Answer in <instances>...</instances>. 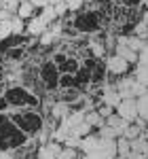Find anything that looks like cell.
Segmentation results:
<instances>
[{
    "instance_id": "6da1fadb",
    "label": "cell",
    "mask_w": 148,
    "mask_h": 159,
    "mask_svg": "<svg viewBox=\"0 0 148 159\" xmlns=\"http://www.w3.org/2000/svg\"><path fill=\"white\" fill-rule=\"evenodd\" d=\"M81 151L89 159H116V138H106L102 134H89L81 142Z\"/></svg>"
},
{
    "instance_id": "7a4b0ae2",
    "label": "cell",
    "mask_w": 148,
    "mask_h": 159,
    "mask_svg": "<svg viewBox=\"0 0 148 159\" xmlns=\"http://www.w3.org/2000/svg\"><path fill=\"white\" fill-rule=\"evenodd\" d=\"M4 98L9 102V106H15V108H36L38 106V98L30 91V89H25V87H9L7 89V93H4Z\"/></svg>"
},
{
    "instance_id": "3957f363",
    "label": "cell",
    "mask_w": 148,
    "mask_h": 159,
    "mask_svg": "<svg viewBox=\"0 0 148 159\" xmlns=\"http://www.w3.org/2000/svg\"><path fill=\"white\" fill-rule=\"evenodd\" d=\"M24 140H25V134L13 121L7 119L0 125V148L2 151H13V148L21 147Z\"/></svg>"
},
{
    "instance_id": "277c9868",
    "label": "cell",
    "mask_w": 148,
    "mask_h": 159,
    "mask_svg": "<svg viewBox=\"0 0 148 159\" xmlns=\"http://www.w3.org/2000/svg\"><path fill=\"white\" fill-rule=\"evenodd\" d=\"M13 123H15L25 136H34V134H38L40 127H42V117L36 115V112H32V110H25V112L13 115Z\"/></svg>"
},
{
    "instance_id": "5b68a950",
    "label": "cell",
    "mask_w": 148,
    "mask_h": 159,
    "mask_svg": "<svg viewBox=\"0 0 148 159\" xmlns=\"http://www.w3.org/2000/svg\"><path fill=\"white\" fill-rule=\"evenodd\" d=\"M116 91L121 93V98H140V96H144L148 93V89L142 83H137L136 76H131V79H121L119 81V85H116Z\"/></svg>"
},
{
    "instance_id": "8992f818",
    "label": "cell",
    "mask_w": 148,
    "mask_h": 159,
    "mask_svg": "<svg viewBox=\"0 0 148 159\" xmlns=\"http://www.w3.org/2000/svg\"><path fill=\"white\" fill-rule=\"evenodd\" d=\"M116 115L123 117L127 123H136L140 119V110H137V100L136 98H123L121 104L116 106Z\"/></svg>"
},
{
    "instance_id": "52a82bcc",
    "label": "cell",
    "mask_w": 148,
    "mask_h": 159,
    "mask_svg": "<svg viewBox=\"0 0 148 159\" xmlns=\"http://www.w3.org/2000/svg\"><path fill=\"white\" fill-rule=\"evenodd\" d=\"M74 25H76V30H81V32H98L99 30V17L93 11L81 13V15L74 19Z\"/></svg>"
},
{
    "instance_id": "ba28073f",
    "label": "cell",
    "mask_w": 148,
    "mask_h": 159,
    "mask_svg": "<svg viewBox=\"0 0 148 159\" xmlns=\"http://www.w3.org/2000/svg\"><path fill=\"white\" fill-rule=\"evenodd\" d=\"M129 66H131V64H129L127 60H123V57H119L116 53H114L112 57H108V61H106L108 72H110V74H119V76L127 72V70H129Z\"/></svg>"
},
{
    "instance_id": "9c48e42d",
    "label": "cell",
    "mask_w": 148,
    "mask_h": 159,
    "mask_svg": "<svg viewBox=\"0 0 148 159\" xmlns=\"http://www.w3.org/2000/svg\"><path fill=\"white\" fill-rule=\"evenodd\" d=\"M62 151H63V148L59 147V142L51 140V142H47V144H42V147L38 148L36 157H38V159H57Z\"/></svg>"
},
{
    "instance_id": "30bf717a",
    "label": "cell",
    "mask_w": 148,
    "mask_h": 159,
    "mask_svg": "<svg viewBox=\"0 0 148 159\" xmlns=\"http://www.w3.org/2000/svg\"><path fill=\"white\" fill-rule=\"evenodd\" d=\"M40 76H42V83L47 87H55L59 85V74H57V66L55 64H45L42 66V72H40Z\"/></svg>"
},
{
    "instance_id": "8fae6325",
    "label": "cell",
    "mask_w": 148,
    "mask_h": 159,
    "mask_svg": "<svg viewBox=\"0 0 148 159\" xmlns=\"http://www.w3.org/2000/svg\"><path fill=\"white\" fill-rule=\"evenodd\" d=\"M106 125L114 132L116 138H121V136H125V129H127V125H129V123L125 121L123 117H119V115H110V117L106 119Z\"/></svg>"
},
{
    "instance_id": "7c38bea8",
    "label": "cell",
    "mask_w": 148,
    "mask_h": 159,
    "mask_svg": "<svg viewBox=\"0 0 148 159\" xmlns=\"http://www.w3.org/2000/svg\"><path fill=\"white\" fill-rule=\"evenodd\" d=\"M121 93L116 91V87H106L104 89V93H102V102L106 104V106H110V108H116L119 104H121Z\"/></svg>"
},
{
    "instance_id": "4fadbf2b",
    "label": "cell",
    "mask_w": 148,
    "mask_h": 159,
    "mask_svg": "<svg viewBox=\"0 0 148 159\" xmlns=\"http://www.w3.org/2000/svg\"><path fill=\"white\" fill-rule=\"evenodd\" d=\"M116 55L123 57V60H127L129 64H136V61H137V53L133 49H129V47H127L125 43H121V40L116 43Z\"/></svg>"
},
{
    "instance_id": "5bb4252c",
    "label": "cell",
    "mask_w": 148,
    "mask_h": 159,
    "mask_svg": "<svg viewBox=\"0 0 148 159\" xmlns=\"http://www.w3.org/2000/svg\"><path fill=\"white\" fill-rule=\"evenodd\" d=\"M47 25H49V24H47L42 17H34V19L28 24V32H30L32 36H38V34L42 36V34H45V30H47Z\"/></svg>"
},
{
    "instance_id": "9a60e30c",
    "label": "cell",
    "mask_w": 148,
    "mask_h": 159,
    "mask_svg": "<svg viewBox=\"0 0 148 159\" xmlns=\"http://www.w3.org/2000/svg\"><path fill=\"white\" fill-rule=\"evenodd\" d=\"M131 153H142V155H148V138L144 134L131 140Z\"/></svg>"
},
{
    "instance_id": "2e32d148",
    "label": "cell",
    "mask_w": 148,
    "mask_h": 159,
    "mask_svg": "<svg viewBox=\"0 0 148 159\" xmlns=\"http://www.w3.org/2000/svg\"><path fill=\"white\" fill-rule=\"evenodd\" d=\"M119 40H121V43H125V45H127L129 49H133V51H136V53H140V51H142V49H144V47H146V40H142V38H140V36L119 38Z\"/></svg>"
},
{
    "instance_id": "e0dca14e",
    "label": "cell",
    "mask_w": 148,
    "mask_h": 159,
    "mask_svg": "<svg viewBox=\"0 0 148 159\" xmlns=\"http://www.w3.org/2000/svg\"><path fill=\"white\" fill-rule=\"evenodd\" d=\"M116 151H119V157H127L131 153V140H127L125 136L116 138Z\"/></svg>"
},
{
    "instance_id": "ac0fdd59",
    "label": "cell",
    "mask_w": 148,
    "mask_h": 159,
    "mask_svg": "<svg viewBox=\"0 0 148 159\" xmlns=\"http://www.w3.org/2000/svg\"><path fill=\"white\" fill-rule=\"evenodd\" d=\"M89 134H91V125L87 121H83V123H78V125L72 127V136H76V138H87Z\"/></svg>"
},
{
    "instance_id": "d6986e66",
    "label": "cell",
    "mask_w": 148,
    "mask_h": 159,
    "mask_svg": "<svg viewBox=\"0 0 148 159\" xmlns=\"http://www.w3.org/2000/svg\"><path fill=\"white\" fill-rule=\"evenodd\" d=\"M34 9H36V7H34L30 0H28V2H21V4H19V11H17V15H19L21 19H30V17L34 15Z\"/></svg>"
},
{
    "instance_id": "ffe728a7",
    "label": "cell",
    "mask_w": 148,
    "mask_h": 159,
    "mask_svg": "<svg viewBox=\"0 0 148 159\" xmlns=\"http://www.w3.org/2000/svg\"><path fill=\"white\" fill-rule=\"evenodd\" d=\"M144 134L142 132V123H137V125H127V129H125V138L127 140H136V138H140V136Z\"/></svg>"
},
{
    "instance_id": "44dd1931",
    "label": "cell",
    "mask_w": 148,
    "mask_h": 159,
    "mask_svg": "<svg viewBox=\"0 0 148 159\" xmlns=\"http://www.w3.org/2000/svg\"><path fill=\"white\" fill-rule=\"evenodd\" d=\"M137 110H140V117L148 123V93L137 98Z\"/></svg>"
},
{
    "instance_id": "7402d4cb",
    "label": "cell",
    "mask_w": 148,
    "mask_h": 159,
    "mask_svg": "<svg viewBox=\"0 0 148 159\" xmlns=\"http://www.w3.org/2000/svg\"><path fill=\"white\" fill-rule=\"evenodd\" d=\"M68 104L66 102H57V104H53V117L55 119H66V115H68Z\"/></svg>"
},
{
    "instance_id": "603a6c76",
    "label": "cell",
    "mask_w": 148,
    "mask_h": 159,
    "mask_svg": "<svg viewBox=\"0 0 148 159\" xmlns=\"http://www.w3.org/2000/svg\"><path fill=\"white\" fill-rule=\"evenodd\" d=\"M133 76H136L137 83H142V85L148 89V68H146V66H137V68H136V74H133Z\"/></svg>"
},
{
    "instance_id": "cb8c5ba5",
    "label": "cell",
    "mask_w": 148,
    "mask_h": 159,
    "mask_svg": "<svg viewBox=\"0 0 148 159\" xmlns=\"http://www.w3.org/2000/svg\"><path fill=\"white\" fill-rule=\"evenodd\" d=\"M40 17H42L47 24H51V21L57 17V13H55V7H51V4H49V7H45V9H42V13H40Z\"/></svg>"
},
{
    "instance_id": "d4e9b609",
    "label": "cell",
    "mask_w": 148,
    "mask_h": 159,
    "mask_svg": "<svg viewBox=\"0 0 148 159\" xmlns=\"http://www.w3.org/2000/svg\"><path fill=\"white\" fill-rule=\"evenodd\" d=\"M11 28H13V34H19V32H24V19L19 17V15H13L11 19Z\"/></svg>"
},
{
    "instance_id": "484cf974",
    "label": "cell",
    "mask_w": 148,
    "mask_h": 159,
    "mask_svg": "<svg viewBox=\"0 0 148 159\" xmlns=\"http://www.w3.org/2000/svg\"><path fill=\"white\" fill-rule=\"evenodd\" d=\"M13 34V28H11V19L9 21H0V40L9 38Z\"/></svg>"
},
{
    "instance_id": "4316f807",
    "label": "cell",
    "mask_w": 148,
    "mask_h": 159,
    "mask_svg": "<svg viewBox=\"0 0 148 159\" xmlns=\"http://www.w3.org/2000/svg\"><path fill=\"white\" fill-rule=\"evenodd\" d=\"M19 4H21L19 0H4V7H2V9H7L11 15H13V13L17 15V11H19Z\"/></svg>"
},
{
    "instance_id": "83f0119b",
    "label": "cell",
    "mask_w": 148,
    "mask_h": 159,
    "mask_svg": "<svg viewBox=\"0 0 148 159\" xmlns=\"http://www.w3.org/2000/svg\"><path fill=\"white\" fill-rule=\"evenodd\" d=\"M66 147L68 148H81V142H83V138H76V136H68L66 140Z\"/></svg>"
},
{
    "instance_id": "f1b7e54d",
    "label": "cell",
    "mask_w": 148,
    "mask_h": 159,
    "mask_svg": "<svg viewBox=\"0 0 148 159\" xmlns=\"http://www.w3.org/2000/svg\"><path fill=\"white\" fill-rule=\"evenodd\" d=\"M137 66H146L148 68V45L137 53Z\"/></svg>"
},
{
    "instance_id": "f546056e",
    "label": "cell",
    "mask_w": 148,
    "mask_h": 159,
    "mask_svg": "<svg viewBox=\"0 0 148 159\" xmlns=\"http://www.w3.org/2000/svg\"><path fill=\"white\" fill-rule=\"evenodd\" d=\"M66 4H68V11H81L85 0H66Z\"/></svg>"
},
{
    "instance_id": "4dcf8cb0",
    "label": "cell",
    "mask_w": 148,
    "mask_h": 159,
    "mask_svg": "<svg viewBox=\"0 0 148 159\" xmlns=\"http://www.w3.org/2000/svg\"><path fill=\"white\" fill-rule=\"evenodd\" d=\"M57 159H78L76 157V148H63Z\"/></svg>"
},
{
    "instance_id": "1f68e13d",
    "label": "cell",
    "mask_w": 148,
    "mask_h": 159,
    "mask_svg": "<svg viewBox=\"0 0 148 159\" xmlns=\"http://www.w3.org/2000/svg\"><path fill=\"white\" fill-rule=\"evenodd\" d=\"M91 51H93V55H95V57H102V55H104V47H102L99 43H95V40L91 43Z\"/></svg>"
},
{
    "instance_id": "d6a6232c",
    "label": "cell",
    "mask_w": 148,
    "mask_h": 159,
    "mask_svg": "<svg viewBox=\"0 0 148 159\" xmlns=\"http://www.w3.org/2000/svg\"><path fill=\"white\" fill-rule=\"evenodd\" d=\"M53 7H55V13H57V17H62V15H66V13H68V4H66V2L53 4Z\"/></svg>"
},
{
    "instance_id": "836d02e7",
    "label": "cell",
    "mask_w": 148,
    "mask_h": 159,
    "mask_svg": "<svg viewBox=\"0 0 148 159\" xmlns=\"http://www.w3.org/2000/svg\"><path fill=\"white\" fill-rule=\"evenodd\" d=\"M53 38H55V34H53V32H45L40 43H42V45H51V43H53Z\"/></svg>"
},
{
    "instance_id": "e575fe53",
    "label": "cell",
    "mask_w": 148,
    "mask_h": 159,
    "mask_svg": "<svg viewBox=\"0 0 148 159\" xmlns=\"http://www.w3.org/2000/svg\"><path fill=\"white\" fill-rule=\"evenodd\" d=\"M30 2H32L36 9H45V7H49V4H51V0H30Z\"/></svg>"
},
{
    "instance_id": "d590c367",
    "label": "cell",
    "mask_w": 148,
    "mask_h": 159,
    "mask_svg": "<svg viewBox=\"0 0 148 159\" xmlns=\"http://www.w3.org/2000/svg\"><path fill=\"white\" fill-rule=\"evenodd\" d=\"M9 19H13V15L7 9H0V21H9Z\"/></svg>"
},
{
    "instance_id": "8d00e7d4",
    "label": "cell",
    "mask_w": 148,
    "mask_h": 159,
    "mask_svg": "<svg viewBox=\"0 0 148 159\" xmlns=\"http://www.w3.org/2000/svg\"><path fill=\"white\" fill-rule=\"evenodd\" d=\"M99 115H102L104 119H108V117L112 115V108H110V106H106V104H104V106H102V110H99Z\"/></svg>"
},
{
    "instance_id": "74e56055",
    "label": "cell",
    "mask_w": 148,
    "mask_h": 159,
    "mask_svg": "<svg viewBox=\"0 0 148 159\" xmlns=\"http://www.w3.org/2000/svg\"><path fill=\"white\" fill-rule=\"evenodd\" d=\"M0 159H15V155L11 151H0Z\"/></svg>"
},
{
    "instance_id": "f35d334b",
    "label": "cell",
    "mask_w": 148,
    "mask_h": 159,
    "mask_svg": "<svg viewBox=\"0 0 148 159\" xmlns=\"http://www.w3.org/2000/svg\"><path fill=\"white\" fill-rule=\"evenodd\" d=\"M142 21H144V24L148 25V13H144V19H142Z\"/></svg>"
},
{
    "instance_id": "ab89813d",
    "label": "cell",
    "mask_w": 148,
    "mask_h": 159,
    "mask_svg": "<svg viewBox=\"0 0 148 159\" xmlns=\"http://www.w3.org/2000/svg\"><path fill=\"white\" fill-rule=\"evenodd\" d=\"M59 2H66V0H51V4H59Z\"/></svg>"
},
{
    "instance_id": "60d3db41",
    "label": "cell",
    "mask_w": 148,
    "mask_h": 159,
    "mask_svg": "<svg viewBox=\"0 0 148 159\" xmlns=\"http://www.w3.org/2000/svg\"><path fill=\"white\" fill-rule=\"evenodd\" d=\"M127 2H131V4H137V2H144V0H127Z\"/></svg>"
},
{
    "instance_id": "b9f144b4",
    "label": "cell",
    "mask_w": 148,
    "mask_h": 159,
    "mask_svg": "<svg viewBox=\"0 0 148 159\" xmlns=\"http://www.w3.org/2000/svg\"><path fill=\"white\" fill-rule=\"evenodd\" d=\"M2 7H4V0H0V9H2Z\"/></svg>"
},
{
    "instance_id": "7bdbcfd3",
    "label": "cell",
    "mask_w": 148,
    "mask_h": 159,
    "mask_svg": "<svg viewBox=\"0 0 148 159\" xmlns=\"http://www.w3.org/2000/svg\"><path fill=\"white\" fill-rule=\"evenodd\" d=\"M78 159H89V157H87V155H85V157H78Z\"/></svg>"
},
{
    "instance_id": "ee69618b",
    "label": "cell",
    "mask_w": 148,
    "mask_h": 159,
    "mask_svg": "<svg viewBox=\"0 0 148 159\" xmlns=\"http://www.w3.org/2000/svg\"><path fill=\"white\" fill-rule=\"evenodd\" d=\"M19 2H28V0H19Z\"/></svg>"
},
{
    "instance_id": "f6af8a7d",
    "label": "cell",
    "mask_w": 148,
    "mask_h": 159,
    "mask_svg": "<svg viewBox=\"0 0 148 159\" xmlns=\"http://www.w3.org/2000/svg\"><path fill=\"white\" fill-rule=\"evenodd\" d=\"M146 45H148V36H146Z\"/></svg>"
}]
</instances>
